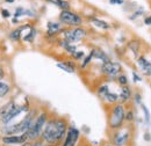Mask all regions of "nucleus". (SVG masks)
<instances>
[{"label":"nucleus","mask_w":151,"mask_h":146,"mask_svg":"<svg viewBox=\"0 0 151 146\" xmlns=\"http://www.w3.org/2000/svg\"><path fill=\"white\" fill-rule=\"evenodd\" d=\"M29 142L27 133L22 135H1L0 144L1 146H20Z\"/></svg>","instance_id":"nucleus-9"},{"label":"nucleus","mask_w":151,"mask_h":146,"mask_svg":"<svg viewBox=\"0 0 151 146\" xmlns=\"http://www.w3.org/2000/svg\"><path fill=\"white\" fill-rule=\"evenodd\" d=\"M47 1L52 4V5H56L57 7H59L62 11H69L70 7H71L70 2L66 1V0H47Z\"/></svg>","instance_id":"nucleus-20"},{"label":"nucleus","mask_w":151,"mask_h":146,"mask_svg":"<svg viewBox=\"0 0 151 146\" xmlns=\"http://www.w3.org/2000/svg\"><path fill=\"white\" fill-rule=\"evenodd\" d=\"M58 19H59V22L62 24H66V26L72 27V28L80 27L83 24V18L79 14H77L70 9L69 11H62L59 13Z\"/></svg>","instance_id":"nucleus-8"},{"label":"nucleus","mask_w":151,"mask_h":146,"mask_svg":"<svg viewBox=\"0 0 151 146\" xmlns=\"http://www.w3.org/2000/svg\"><path fill=\"white\" fill-rule=\"evenodd\" d=\"M1 15H2V18L7 19L11 16V13H9V11H7V9H1Z\"/></svg>","instance_id":"nucleus-33"},{"label":"nucleus","mask_w":151,"mask_h":146,"mask_svg":"<svg viewBox=\"0 0 151 146\" xmlns=\"http://www.w3.org/2000/svg\"><path fill=\"white\" fill-rule=\"evenodd\" d=\"M23 14H26V11L22 8V7H18L15 13H14V19H18L20 16H23Z\"/></svg>","instance_id":"nucleus-31"},{"label":"nucleus","mask_w":151,"mask_h":146,"mask_svg":"<svg viewBox=\"0 0 151 146\" xmlns=\"http://www.w3.org/2000/svg\"><path fill=\"white\" fill-rule=\"evenodd\" d=\"M15 104H17V103L14 102V100H11V101H9V102H7L6 104H4V106L0 108V118H1L2 116H5V115H6L9 110L12 109Z\"/></svg>","instance_id":"nucleus-23"},{"label":"nucleus","mask_w":151,"mask_h":146,"mask_svg":"<svg viewBox=\"0 0 151 146\" xmlns=\"http://www.w3.org/2000/svg\"><path fill=\"white\" fill-rule=\"evenodd\" d=\"M91 22L94 24L95 27H98V28H100V29H104V30H109V29H111V24L107 23L106 21L101 20V19L91 18Z\"/></svg>","instance_id":"nucleus-18"},{"label":"nucleus","mask_w":151,"mask_h":146,"mask_svg":"<svg viewBox=\"0 0 151 146\" xmlns=\"http://www.w3.org/2000/svg\"><path fill=\"white\" fill-rule=\"evenodd\" d=\"M101 146H113V145H112V144L108 142V143H104V144H102Z\"/></svg>","instance_id":"nucleus-40"},{"label":"nucleus","mask_w":151,"mask_h":146,"mask_svg":"<svg viewBox=\"0 0 151 146\" xmlns=\"http://www.w3.org/2000/svg\"><path fill=\"white\" fill-rule=\"evenodd\" d=\"M132 78H134V81H135V82L141 81V77H139V75H137V73L136 72H132Z\"/></svg>","instance_id":"nucleus-36"},{"label":"nucleus","mask_w":151,"mask_h":146,"mask_svg":"<svg viewBox=\"0 0 151 146\" xmlns=\"http://www.w3.org/2000/svg\"><path fill=\"white\" fill-rule=\"evenodd\" d=\"M29 110H30V107H29L28 103H24V104H21V106L15 104L5 116H2V117L0 118V124H1L2 127H4V125H8V124L12 123V121H13L14 118L19 117L22 112L27 114Z\"/></svg>","instance_id":"nucleus-7"},{"label":"nucleus","mask_w":151,"mask_h":146,"mask_svg":"<svg viewBox=\"0 0 151 146\" xmlns=\"http://www.w3.org/2000/svg\"><path fill=\"white\" fill-rule=\"evenodd\" d=\"M85 57V52L84 51H76L75 54L72 55V58L75 59V60H80V59H83Z\"/></svg>","instance_id":"nucleus-30"},{"label":"nucleus","mask_w":151,"mask_h":146,"mask_svg":"<svg viewBox=\"0 0 151 146\" xmlns=\"http://www.w3.org/2000/svg\"><path fill=\"white\" fill-rule=\"evenodd\" d=\"M9 38H11L12 42H19L20 39L22 38V28L19 27V28L12 30L9 33Z\"/></svg>","instance_id":"nucleus-22"},{"label":"nucleus","mask_w":151,"mask_h":146,"mask_svg":"<svg viewBox=\"0 0 151 146\" xmlns=\"http://www.w3.org/2000/svg\"><path fill=\"white\" fill-rule=\"evenodd\" d=\"M59 45H60L69 55H71V56L77 51V47H76L75 44H71V43H69V42H66V41H64V39L59 41Z\"/></svg>","instance_id":"nucleus-17"},{"label":"nucleus","mask_w":151,"mask_h":146,"mask_svg":"<svg viewBox=\"0 0 151 146\" xmlns=\"http://www.w3.org/2000/svg\"><path fill=\"white\" fill-rule=\"evenodd\" d=\"M12 91V87L11 85L7 82V81H0V99H4Z\"/></svg>","instance_id":"nucleus-19"},{"label":"nucleus","mask_w":151,"mask_h":146,"mask_svg":"<svg viewBox=\"0 0 151 146\" xmlns=\"http://www.w3.org/2000/svg\"><path fill=\"white\" fill-rule=\"evenodd\" d=\"M37 114V108H33V109L30 108V110L23 116V118L20 122L1 127V129H0L1 135H22V133H27Z\"/></svg>","instance_id":"nucleus-2"},{"label":"nucleus","mask_w":151,"mask_h":146,"mask_svg":"<svg viewBox=\"0 0 151 146\" xmlns=\"http://www.w3.org/2000/svg\"><path fill=\"white\" fill-rule=\"evenodd\" d=\"M5 1H6V2H8V4H13L15 0H5Z\"/></svg>","instance_id":"nucleus-41"},{"label":"nucleus","mask_w":151,"mask_h":146,"mask_svg":"<svg viewBox=\"0 0 151 146\" xmlns=\"http://www.w3.org/2000/svg\"><path fill=\"white\" fill-rule=\"evenodd\" d=\"M63 34V39L73 44L77 42L83 41L87 36V30L83 27H75V28H66L60 31Z\"/></svg>","instance_id":"nucleus-6"},{"label":"nucleus","mask_w":151,"mask_h":146,"mask_svg":"<svg viewBox=\"0 0 151 146\" xmlns=\"http://www.w3.org/2000/svg\"><path fill=\"white\" fill-rule=\"evenodd\" d=\"M132 139H134L132 124H127L117 130L109 131V143L113 146H130Z\"/></svg>","instance_id":"nucleus-3"},{"label":"nucleus","mask_w":151,"mask_h":146,"mask_svg":"<svg viewBox=\"0 0 151 146\" xmlns=\"http://www.w3.org/2000/svg\"><path fill=\"white\" fill-rule=\"evenodd\" d=\"M70 123L66 117L63 116H50L45 127L42 131L41 140L49 146H60Z\"/></svg>","instance_id":"nucleus-1"},{"label":"nucleus","mask_w":151,"mask_h":146,"mask_svg":"<svg viewBox=\"0 0 151 146\" xmlns=\"http://www.w3.org/2000/svg\"><path fill=\"white\" fill-rule=\"evenodd\" d=\"M57 67H59V69H62V70H64L65 72L68 73H73V71L71 70V69H69L65 64H63V63H57Z\"/></svg>","instance_id":"nucleus-32"},{"label":"nucleus","mask_w":151,"mask_h":146,"mask_svg":"<svg viewBox=\"0 0 151 146\" xmlns=\"http://www.w3.org/2000/svg\"><path fill=\"white\" fill-rule=\"evenodd\" d=\"M91 54L93 56V58H96V59L101 60L102 63H106V62L111 60L109 57L107 56V54H105V52H104L102 50H100V49H93V50H91Z\"/></svg>","instance_id":"nucleus-16"},{"label":"nucleus","mask_w":151,"mask_h":146,"mask_svg":"<svg viewBox=\"0 0 151 146\" xmlns=\"http://www.w3.org/2000/svg\"><path fill=\"white\" fill-rule=\"evenodd\" d=\"M116 80H117V84L122 87V86H127L128 85V82H129V80H128V78H127V75L126 74H123V73H121L120 75H117L116 77Z\"/></svg>","instance_id":"nucleus-27"},{"label":"nucleus","mask_w":151,"mask_h":146,"mask_svg":"<svg viewBox=\"0 0 151 146\" xmlns=\"http://www.w3.org/2000/svg\"><path fill=\"white\" fill-rule=\"evenodd\" d=\"M80 142V131L75 125H69L65 138L60 146H77Z\"/></svg>","instance_id":"nucleus-11"},{"label":"nucleus","mask_w":151,"mask_h":146,"mask_svg":"<svg viewBox=\"0 0 151 146\" xmlns=\"http://www.w3.org/2000/svg\"><path fill=\"white\" fill-rule=\"evenodd\" d=\"M137 64L143 72L144 75L151 77V62H149L144 56H138L137 57Z\"/></svg>","instance_id":"nucleus-12"},{"label":"nucleus","mask_w":151,"mask_h":146,"mask_svg":"<svg viewBox=\"0 0 151 146\" xmlns=\"http://www.w3.org/2000/svg\"><path fill=\"white\" fill-rule=\"evenodd\" d=\"M63 64H65L69 69H71L73 72H76V70H77V64H76L75 60H64V62H62Z\"/></svg>","instance_id":"nucleus-28"},{"label":"nucleus","mask_w":151,"mask_h":146,"mask_svg":"<svg viewBox=\"0 0 151 146\" xmlns=\"http://www.w3.org/2000/svg\"><path fill=\"white\" fill-rule=\"evenodd\" d=\"M50 115L48 112V110H42L41 112H38L32 124L30 129L28 130L27 132V136H28V140L29 142H35L41 139V135H42V131L45 127L48 120H49Z\"/></svg>","instance_id":"nucleus-5"},{"label":"nucleus","mask_w":151,"mask_h":146,"mask_svg":"<svg viewBox=\"0 0 151 146\" xmlns=\"http://www.w3.org/2000/svg\"><path fill=\"white\" fill-rule=\"evenodd\" d=\"M124 121L127 124H132V122L135 121V111L134 109H127L124 114Z\"/></svg>","instance_id":"nucleus-24"},{"label":"nucleus","mask_w":151,"mask_h":146,"mask_svg":"<svg viewBox=\"0 0 151 146\" xmlns=\"http://www.w3.org/2000/svg\"><path fill=\"white\" fill-rule=\"evenodd\" d=\"M77 146H83V145H81V144H79V145H77Z\"/></svg>","instance_id":"nucleus-42"},{"label":"nucleus","mask_w":151,"mask_h":146,"mask_svg":"<svg viewBox=\"0 0 151 146\" xmlns=\"http://www.w3.org/2000/svg\"><path fill=\"white\" fill-rule=\"evenodd\" d=\"M144 23H145L147 26H150L151 24V16H148V18L144 19Z\"/></svg>","instance_id":"nucleus-38"},{"label":"nucleus","mask_w":151,"mask_h":146,"mask_svg":"<svg viewBox=\"0 0 151 146\" xmlns=\"http://www.w3.org/2000/svg\"><path fill=\"white\" fill-rule=\"evenodd\" d=\"M109 92V87H108V85L107 84H104V85H100L99 87H98V89H96V94H98V96L100 97V99H102L107 93Z\"/></svg>","instance_id":"nucleus-25"},{"label":"nucleus","mask_w":151,"mask_h":146,"mask_svg":"<svg viewBox=\"0 0 151 146\" xmlns=\"http://www.w3.org/2000/svg\"><path fill=\"white\" fill-rule=\"evenodd\" d=\"M35 36H36V30H35V28L32 27V28L29 29V33H28L27 35H23L22 38H23L24 42H30V43H32V42L34 41Z\"/></svg>","instance_id":"nucleus-26"},{"label":"nucleus","mask_w":151,"mask_h":146,"mask_svg":"<svg viewBox=\"0 0 151 146\" xmlns=\"http://www.w3.org/2000/svg\"><path fill=\"white\" fill-rule=\"evenodd\" d=\"M4 77H5V70L2 67H0V81L4 79Z\"/></svg>","instance_id":"nucleus-39"},{"label":"nucleus","mask_w":151,"mask_h":146,"mask_svg":"<svg viewBox=\"0 0 151 146\" xmlns=\"http://www.w3.org/2000/svg\"><path fill=\"white\" fill-rule=\"evenodd\" d=\"M142 13H143V9H139V11H137V12H136V13H134V14H132V16H130V20H134V19H136L137 18V15H138V16H139V15H141V14H142Z\"/></svg>","instance_id":"nucleus-34"},{"label":"nucleus","mask_w":151,"mask_h":146,"mask_svg":"<svg viewBox=\"0 0 151 146\" xmlns=\"http://www.w3.org/2000/svg\"><path fill=\"white\" fill-rule=\"evenodd\" d=\"M128 48L135 54L136 57H138V55H139V48H141V42L138 39H132L128 43Z\"/></svg>","instance_id":"nucleus-21"},{"label":"nucleus","mask_w":151,"mask_h":146,"mask_svg":"<svg viewBox=\"0 0 151 146\" xmlns=\"http://www.w3.org/2000/svg\"><path fill=\"white\" fill-rule=\"evenodd\" d=\"M63 30L62 23L60 22H49L48 28H47V35L48 36H55L58 33Z\"/></svg>","instance_id":"nucleus-14"},{"label":"nucleus","mask_w":151,"mask_h":146,"mask_svg":"<svg viewBox=\"0 0 151 146\" xmlns=\"http://www.w3.org/2000/svg\"><path fill=\"white\" fill-rule=\"evenodd\" d=\"M101 100L105 101V102H107L109 106H113L115 103H119V95L116 93H113V92L109 91Z\"/></svg>","instance_id":"nucleus-15"},{"label":"nucleus","mask_w":151,"mask_h":146,"mask_svg":"<svg viewBox=\"0 0 151 146\" xmlns=\"http://www.w3.org/2000/svg\"><path fill=\"white\" fill-rule=\"evenodd\" d=\"M101 73L104 75H106L107 78H116L117 75H120L122 72V66L120 63L117 62H112V60H108L106 63H102L101 64Z\"/></svg>","instance_id":"nucleus-10"},{"label":"nucleus","mask_w":151,"mask_h":146,"mask_svg":"<svg viewBox=\"0 0 151 146\" xmlns=\"http://www.w3.org/2000/svg\"><path fill=\"white\" fill-rule=\"evenodd\" d=\"M124 1L123 0H109V4L112 5H122Z\"/></svg>","instance_id":"nucleus-35"},{"label":"nucleus","mask_w":151,"mask_h":146,"mask_svg":"<svg viewBox=\"0 0 151 146\" xmlns=\"http://www.w3.org/2000/svg\"><path fill=\"white\" fill-rule=\"evenodd\" d=\"M132 88L128 85L127 86H122L121 87V92H120V95H119V103H122V104L128 103L132 100Z\"/></svg>","instance_id":"nucleus-13"},{"label":"nucleus","mask_w":151,"mask_h":146,"mask_svg":"<svg viewBox=\"0 0 151 146\" xmlns=\"http://www.w3.org/2000/svg\"><path fill=\"white\" fill-rule=\"evenodd\" d=\"M92 58H93V56H92V54L90 52V55L87 56V57H85V59H84V60H83V63L80 64V67H81V69H85V67L91 63Z\"/></svg>","instance_id":"nucleus-29"},{"label":"nucleus","mask_w":151,"mask_h":146,"mask_svg":"<svg viewBox=\"0 0 151 146\" xmlns=\"http://www.w3.org/2000/svg\"><path fill=\"white\" fill-rule=\"evenodd\" d=\"M124 114H126L124 104L115 103L113 106H109V109L107 112V125H108L109 131L117 130L124 125V123H126Z\"/></svg>","instance_id":"nucleus-4"},{"label":"nucleus","mask_w":151,"mask_h":146,"mask_svg":"<svg viewBox=\"0 0 151 146\" xmlns=\"http://www.w3.org/2000/svg\"><path fill=\"white\" fill-rule=\"evenodd\" d=\"M135 101H136L137 103H141V95H139L138 93L135 94Z\"/></svg>","instance_id":"nucleus-37"},{"label":"nucleus","mask_w":151,"mask_h":146,"mask_svg":"<svg viewBox=\"0 0 151 146\" xmlns=\"http://www.w3.org/2000/svg\"><path fill=\"white\" fill-rule=\"evenodd\" d=\"M44 146H49V145H44Z\"/></svg>","instance_id":"nucleus-43"}]
</instances>
